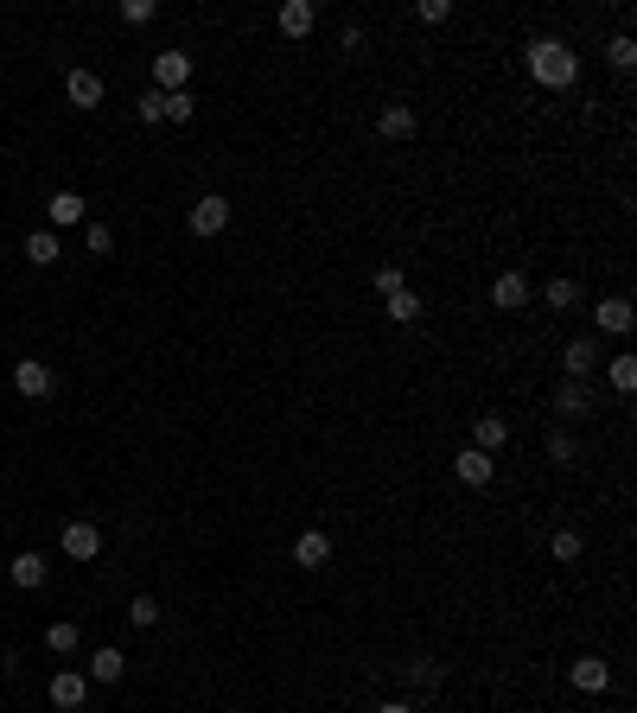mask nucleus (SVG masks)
<instances>
[{
    "label": "nucleus",
    "mask_w": 637,
    "mask_h": 713,
    "mask_svg": "<svg viewBox=\"0 0 637 713\" xmlns=\"http://www.w3.org/2000/svg\"><path fill=\"white\" fill-rule=\"evenodd\" d=\"M523 64H529V77H536L542 90H574V77H580V58H574L567 39H529Z\"/></svg>",
    "instance_id": "1"
},
{
    "label": "nucleus",
    "mask_w": 637,
    "mask_h": 713,
    "mask_svg": "<svg viewBox=\"0 0 637 713\" xmlns=\"http://www.w3.org/2000/svg\"><path fill=\"white\" fill-rule=\"evenodd\" d=\"M13 389H20L26 402H51L58 376H51V363H45V357H20V363H13Z\"/></svg>",
    "instance_id": "2"
},
{
    "label": "nucleus",
    "mask_w": 637,
    "mask_h": 713,
    "mask_svg": "<svg viewBox=\"0 0 637 713\" xmlns=\"http://www.w3.org/2000/svg\"><path fill=\"white\" fill-rule=\"evenodd\" d=\"M185 223H192V236H204V242H211V236H223V230H230V198L204 191V198L192 204V217H185Z\"/></svg>",
    "instance_id": "3"
},
{
    "label": "nucleus",
    "mask_w": 637,
    "mask_h": 713,
    "mask_svg": "<svg viewBox=\"0 0 637 713\" xmlns=\"http://www.w3.org/2000/svg\"><path fill=\"white\" fill-rule=\"evenodd\" d=\"M153 83H160V96L192 90V51H160L153 58Z\"/></svg>",
    "instance_id": "4"
},
{
    "label": "nucleus",
    "mask_w": 637,
    "mask_h": 713,
    "mask_svg": "<svg viewBox=\"0 0 637 713\" xmlns=\"http://www.w3.org/2000/svg\"><path fill=\"white\" fill-rule=\"evenodd\" d=\"M45 217H51V230L90 223V198H83V191H51V198H45Z\"/></svg>",
    "instance_id": "5"
},
{
    "label": "nucleus",
    "mask_w": 637,
    "mask_h": 713,
    "mask_svg": "<svg viewBox=\"0 0 637 713\" xmlns=\"http://www.w3.org/2000/svg\"><path fill=\"white\" fill-rule=\"evenodd\" d=\"M593 408H599L593 382H561V389H555V414H561V421H587Z\"/></svg>",
    "instance_id": "6"
},
{
    "label": "nucleus",
    "mask_w": 637,
    "mask_h": 713,
    "mask_svg": "<svg viewBox=\"0 0 637 713\" xmlns=\"http://www.w3.org/2000/svg\"><path fill=\"white\" fill-rule=\"evenodd\" d=\"M45 573H51V567H45V554H39V548H26V554H13V561H7V580L20 586V593H39Z\"/></svg>",
    "instance_id": "7"
},
{
    "label": "nucleus",
    "mask_w": 637,
    "mask_h": 713,
    "mask_svg": "<svg viewBox=\"0 0 637 713\" xmlns=\"http://www.w3.org/2000/svg\"><path fill=\"white\" fill-rule=\"evenodd\" d=\"M453 472H459V484H472V491H485V484L497 478V459H491V452H478V446H466V452H459V459H453Z\"/></svg>",
    "instance_id": "8"
},
{
    "label": "nucleus",
    "mask_w": 637,
    "mask_h": 713,
    "mask_svg": "<svg viewBox=\"0 0 637 713\" xmlns=\"http://www.w3.org/2000/svg\"><path fill=\"white\" fill-rule=\"evenodd\" d=\"M491 306H497V312H523V306H529V281H523L516 268H504V274L491 281Z\"/></svg>",
    "instance_id": "9"
},
{
    "label": "nucleus",
    "mask_w": 637,
    "mask_h": 713,
    "mask_svg": "<svg viewBox=\"0 0 637 713\" xmlns=\"http://www.w3.org/2000/svg\"><path fill=\"white\" fill-rule=\"evenodd\" d=\"M58 542H64L71 561H96V554H102V529H96V523H64Z\"/></svg>",
    "instance_id": "10"
},
{
    "label": "nucleus",
    "mask_w": 637,
    "mask_h": 713,
    "mask_svg": "<svg viewBox=\"0 0 637 713\" xmlns=\"http://www.w3.org/2000/svg\"><path fill=\"white\" fill-rule=\"evenodd\" d=\"M593 319H599V332L625 338L631 325H637V312H631V300H625V293H612V300H599V306H593Z\"/></svg>",
    "instance_id": "11"
},
{
    "label": "nucleus",
    "mask_w": 637,
    "mask_h": 713,
    "mask_svg": "<svg viewBox=\"0 0 637 713\" xmlns=\"http://www.w3.org/2000/svg\"><path fill=\"white\" fill-rule=\"evenodd\" d=\"M561 363H567V382H587L593 370H599V338H574L561 351Z\"/></svg>",
    "instance_id": "12"
},
{
    "label": "nucleus",
    "mask_w": 637,
    "mask_h": 713,
    "mask_svg": "<svg viewBox=\"0 0 637 713\" xmlns=\"http://www.w3.org/2000/svg\"><path fill=\"white\" fill-rule=\"evenodd\" d=\"M472 446L497 459V452L510 446V421H504V414H478V421H472Z\"/></svg>",
    "instance_id": "13"
},
{
    "label": "nucleus",
    "mask_w": 637,
    "mask_h": 713,
    "mask_svg": "<svg viewBox=\"0 0 637 713\" xmlns=\"http://www.w3.org/2000/svg\"><path fill=\"white\" fill-rule=\"evenodd\" d=\"M90 701V675H77V669H64V675H51V707H83Z\"/></svg>",
    "instance_id": "14"
},
{
    "label": "nucleus",
    "mask_w": 637,
    "mask_h": 713,
    "mask_svg": "<svg viewBox=\"0 0 637 713\" xmlns=\"http://www.w3.org/2000/svg\"><path fill=\"white\" fill-rule=\"evenodd\" d=\"M325 561H332V535H325V529H306L300 542H294V567H306V573H319Z\"/></svg>",
    "instance_id": "15"
},
{
    "label": "nucleus",
    "mask_w": 637,
    "mask_h": 713,
    "mask_svg": "<svg viewBox=\"0 0 637 713\" xmlns=\"http://www.w3.org/2000/svg\"><path fill=\"white\" fill-rule=\"evenodd\" d=\"M567 675H574L580 694H606L612 688V663H599V656H574V669H567Z\"/></svg>",
    "instance_id": "16"
},
{
    "label": "nucleus",
    "mask_w": 637,
    "mask_h": 713,
    "mask_svg": "<svg viewBox=\"0 0 637 713\" xmlns=\"http://www.w3.org/2000/svg\"><path fill=\"white\" fill-rule=\"evenodd\" d=\"M274 26H281L287 39H306V32L319 26V7H313V0H287V7L274 13Z\"/></svg>",
    "instance_id": "17"
},
{
    "label": "nucleus",
    "mask_w": 637,
    "mask_h": 713,
    "mask_svg": "<svg viewBox=\"0 0 637 713\" xmlns=\"http://www.w3.org/2000/svg\"><path fill=\"white\" fill-rule=\"evenodd\" d=\"M64 96H71L77 109H102V77L96 71H71L64 77Z\"/></svg>",
    "instance_id": "18"
},
{
    "label": "nucleus",
    "mask_w": 637,
    "mask_h": 713,
    "mask_svg": "<svg viewBox=\"0 0 637 713\" xmlns=\"http://www.w3.org/2000/svg\"><path fill=\"white\" fill-rule=\"evenodd\" d=\"M128 675V656L115 650V643H102V650H90V682H122Z\"/></svg>",
    "instance_id": "19"
},
{
    "label": "nucleus",
    "mask_w": 637,
    "mask_h": 713,
    "mask_svg": "<svg viewBox=\"0 0 637 713\" xmlns=\"http://www.w3.org/2000/svg\"><path fill=\"white\" fill-rule=\"evenodd\" d=\"M376 128H383L389 141H415V109H408V102H389V109L376 115Z\"/></svg>",
    "instance_id": "20"
},
{
    "label": "nucleus",
    "mask_w": 637,
    "mask_h": 713,
    "mask_svg": "<svg viewBox=\"0 0 637 713\" xmlns=\"http://www.w3.org/2000/svg\"><path fill=\"white\" fill-rule=\"evenodd\" d=\"M58 255H64V249H58V230H32V236H26V262H32V268H51Z\"/></svg>",
    "instance_id": "21"
},
{
    "label": "nucleus",
    "mask_w": 637,
    "mask_h": 713,
    "mask_svg": "<svg viewBox=\"0 0 637 713\" xmlns=\"http://www.w3.org/2000/svg\"><path fill=\"white\" fill-rule=\"evenodd\" d=\"M383 312H389L395 325H415L427 306H421V293H408V287H402V293H389V300H383Z\"/></svg>",
    "instance_id": "22"
},
{
    "label": "nucleus",
    "mask_w": 637,
    "mask_h": 713,
    "mask_svg": "<svg viewBox=\"0 0 637 713\" xmlns=\"http://www.w3.org/2000/svg\"><path fill=\"white\" fill-rule=\"evenodd\" d=\"M77 643H83V631H77L71 618H64V624H51V631H45V650H51V656H71Z\"/></svg>",
    "instance_id": "23"
},
{
    "label": "nucleus",
    "mask_w": 637,
    "mask_h": 713,
    "mask_svg": "<svg viewBox=\"0 0 637 713\" xmlns=\"http://www.w3.org/2000/svg\"><path fill=\"white\" fill-rule=\"evenodd\" d=\"M192 109H198L192 90H172V96H160V121H179V128H185V121H192Z\"/></svg>",
    "instance_id": "24"
},
{
    "label": "nucleus",
    "mask_w": 637,
    "mask_h": 713,
    "mask_svg": "<svg viewBox=\"0 0 637 713\" xmlns=\"http://www.w3.org/2000/svg\"><path fill=\"white\" fill-rule=\"evenodd\" d=\"M83 249H90L96 262H102V255H115V230H109V223H83Z\"/></svg>",
    "instance_id": "25"
},
{
    "label": "nucleus",
    "mask_w": 637,
    "mask_h": 713,
    "mask_svg": "<svg viewBox=\"0 0 637 713\" xmlns=\"http://www.w3.org/2000/svg\"><path fill=\"white\" fill-rule=\"evenodd\" d=\"M606 58H612V71H637V39H631V32H618V39L606 45Z\"/></svg>",
    "instance_id": "26"
},
{
    "label": "nucleus",
    "mask_w": 637,
    "mask_h": 713,
    "mask_svg": "<svg viewBox=\"0 0 637 713\" xmlns=\"http://www.w3.org/2000/svg\"><path fill=\"white\" fill-rule=\"evenodd\" d=\"M128 624H134V631H147V624H160V599L134 593V599H128Z\"/></svg>",
    "instance_id": "27"
},
{
    "label": "nucleus",
    "mask_w": 637,
    "mask_h": 713,
    "mask_svg": "<svg viewBox=\"0 0 637 713\" xmlns=\"http://www.w3.org/2000/svg\"><path fill=\"white\" fill-rule=\"evenodd\" d=\"M580 548H587V542H580L574 529H555V535H548V554H555V561H580Z\"/></svg>",
    "instance_id": "28"
},
{
    "label": "nucleus",
    "mask_w": 637,
    "mask_h": 713,
    "mask_svg": "<svg viewBox=\"0 0 637 713\" xmlns=\"http://www.w3.org/2000/svg\"><path fill=\"white\" fill-rule=\"evenodd\" d=\"M606 376H612V389H618V395H631V389H637V357H612V370H606Z\"/></svg>",
    "instance_id": "29"
},
{
    "label": "nucleus",
    "mask_w": 637,
    "mask_h": 713,
    "mask_svg": "<svg viewBox=\"0 0 637 713\" xmlns=\"http://www.w3.org/2000/svg\"><path fill=\"white\" fill-rule=\"evenodd\" d=\"M402 675H408V682H421V688H427V682H440V669L427 663V656H408V663H402Z\"/></svg>",
    "instance_id": "30"
},
{
    "label": "nucleus",
    "mask_w": 637,
    "mask_h": 713,
    "mask_svg": "<svg viewBox=\"0 0 637 713\" xmlns=\"http://www.w3.org/2000/svg\"><path fill=\"white\" fill-rule=\"evenodd\" d=\"M153 13H160V7H153V0H122V26H147Z\"/></svg>",
    "instance_id": "31"
},
{
    "label": "nucleus",
    "mask_w": 637,
    "mask_h": 713,
    "mask_svg": "<svg viewBox=\"0 0 637 713\" xmlns=\"http://www.w3.org/2000/svg\"><path fill=\"white\" fill-rule=\"evenodd\" d=\"M574 300H580L574 281H548V312H561V306H574Z\"/></svg>",
    "instance_id": "32"
},
{
    "label": "nucleus",
    "mask_w": 637,
    "mask_h": 713,
    "mask_svg": "<svg viewBox=\"0 0 637 713\" xmlns=\"http://www.w3.org/2000/svg\"><path fill=\"white\" fill-rule=\"evenodd\" d=\"M408 281H402V268H395V262H383V268H376V293H383V300H389V293H402Z\"/></svg>",
    "instance_id": "33"
},
{
    "label": "nucleus",
    "mask_w": 637,
    "mask_h": 713,
    "mask_svg": "<svg viewBox=\"0 0 637 713\" xmlns=\"http://www.w3.org/2000/svg\"><path fill=\"white\" fill-rule=\"evenodd\" d=\"M548 459H555V465H574V433H548Z\"/></svg>",
    "instance_id": "34"
},
{
    "label": "nucleus",
    "mask_w": 637,
    "mask_h": 713,
    "mask_svg": "<svg viewBox=\"0 0 637 713\" xmlns=\"http://www.w3.org/2000/svg\"><path fill=\"white\" fill-rule=\"evenodd\" d=\"M415 13H421V20H427V26H446V13H453V7H446V0H421V7H415Z\"/></svg>",
    "instance_id": "35"
},
{
    "label": "nucleus",
    "mask_w": 637,
    "mask_h": 713,
    "mask_svg": "<svg viewBox=\"0 0 637 713\" xmlns=\"http://www.w3.org/2000/svg\"><path fill=\"white\" fill-rule=\"evenodd\" d=\"M141 121H147V128L160 121V90H147V96H141Z\"/></svg>",
    "instance_id": "36"
},
{
    "label": "nucleus",
    "mask_w": 637,
    "mask_h": 713,
    "mask_svg": "<svg viewBox=\"0 0 637 713\" xmlns=\"http://www.w3.org/2000/svg\"><path fill=\"white\" fill-rule=\"evenodd\" d=\"M376 713H421V707H415V701H383Z\"/></svg>",
    "instance_id": "37"
}]
</instances>
